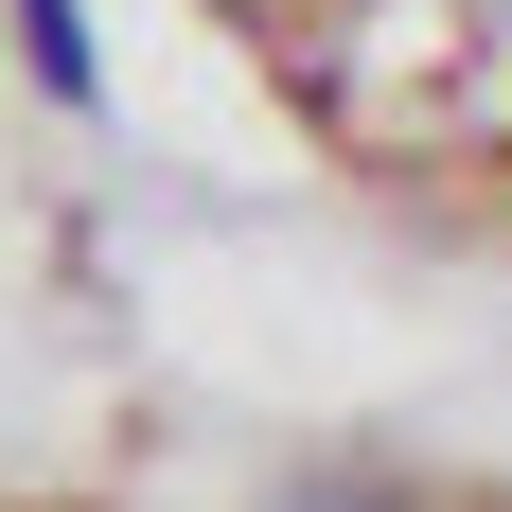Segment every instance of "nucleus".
Here are the masks:
<instances>
[{"instance_id":"obj_1","label":"nucleus","mask_w":512,"mask_h":512,"mask_svg":"<svg viewBox=\"0 0 512 512\" xmlns=\"http://www.w3.org/2000/svg\"><path fill=\"white\" fill-rule=\"evenodd\" d=\"M301 512H424V495H389V477H354V495H301Z\"/></svg>"}]
</instances>
